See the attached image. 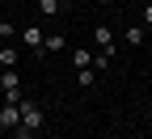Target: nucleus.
Here are the masks:
<instances>
[{
    "instance_id": "dca6fc26",
    "label": "nucleus",
    "mask_w": 152,
    "mask_h": 139,
    "mask_svg": "<svg viewBox=\"0 0 152 139\" xmlns=\"http://www.w3.org/2000/svg\"><path fill=\"white\" fill-rule=\"evenodd\" d=\"M97 4H106V9H114V0H97Z\"/></svg>"
},
{
    "instance_id": "ddd939ff",
    "label": "nucleus",
    "mask_w": 152,
    "mask_h": 139,
    "mask_svg": "<svg viewBox=\"0 0 152 139\" xmlns=\"http://www.w3.org/2000/svg\"><path fill=\"white\" fill-rule=\"evenodd\" d=\"M110 59H114V51H97L93 55V68H110Z\"/></svg>"
},
{
    "instance_id": "1a4fd4ad",
    "label": "nucleus",
    "mask_w": 152,
    "mask_h": 139,
    "mask_svg": "<svg viewBox=\"0 0 152 139\" xmlns=\"http://www.w3.org/2000/svg\"><path fill=\"white\" fill-rule=\"evenodd\" d=\"M93 80H97V68H76V84L80 89H93Z\"/></svg>"
},
{
    "instance_id": "6e6552de",
    "label": "nucleus",
    "mask_w": 152,
    "mask_h": 139,
    "mask_svg": "<svg viewBox=\"0 0 152 139\" xmlns=\"http://www.w3.org/2000/svg\"><path fill=\"white\" fill-rule=\"evenodd\" d=\"M38 9H42V17H59L64 13V0H34Z\"/></svg>"
},
{
    "instance_id": "f03ea898",
    "label": "nucleus",
    "mask_w": 152,
    "mask_h": 139,
    "mask_svg": "<svg viewBox=\"0 0 152 139\" xmlns=\"http://www.w3.org/2000/svg\"><path fill=\"white\" fill-rule=\"evenodd\" d=\"M13 127H21V106L4 101V106H0V131H13Z\"/></svg>"
},
{
    "instance_id": "f257e3e1",
    "label": "nucleus",
    "mask_w": 152,
    "mask_h": 139,
    "mask_svg": "<svg viewBox=\"0 0 152 139\" xmlns=\"http://www.w3.org/2000/svg\"><path fill=\"white\" fill-rule=\"evenodd\" d=\"M17 38H21V47H26V51H34V55H42V42H47V34H42V25H21V30H17Z\"/></svg>"
},
{
    "instance_id": "f8f14e48",
    "label": "nucleus",
    "mask_w": 152,
    "mask_h": 139,
    "mask_svg": "<svg viewBox=\"0 0 152 139\" xmlns=\"http://www.w3.org/2000/svg\"><path fill=\"white\" fill-rule=\"evenodd\" d=\"M13 38H17V25L13 21H0V42H13Z\"/></svg>"
},
{
    "instance_id": "2eb2a0df",
    "label": "nucleus",
    "mask_w": 152,
    "mask_h": 139,
    "mask_svg": "<svg viewBox=\"0 0 152 139\" xmlns=\"http://www.w3.org/2000/svg\"><path fill=\"white\" fill-rule=\"evenodd\" d=\"M144 25H152V4H144Z\"/></svg>"
},
{
    "instance_id": "0eeeda50",
    "label": "nucleus",
    "mask_w": 152,
    "mask_h": 139,
    "mask_svg": "<svg viewBox=\"0 0 152 139\" xmlns=\"http://www.w3.org/2000/svg\"><path fill=\"white\" fill-rule=\"evenodd\" d=\"M64 47H68V38H64V34H47V42H42V51H47V55H59Z\"/></svg>"
},
{
    "instance_id": "4468645a",
    "label": "nucleus",
    "mask_w": 152,
    "mask_h": 139,
    "mask_svg": "<svg viewBox=\"0 0 152 139\" xmlns=\"http://www.w3.org/2000/svg\"><path fill=\"white\" fill-rule=\"evenodd\" d=\"M9 135H13V139H34V131H30V127H13Z\"/></svg>"
},
{
    "instance_id": "423d86ee",
    "label": "nucleus",
    "mask_w": 152,
    "mask_h": 139,
    "mask_svg": "<svg viewBox=\"0 0 152 139\" xmlns=\"http://www.w3.org/2000/svg\"><path fill=\"white\" fill-rule=\"evenodd\" d=\"M17 59H21V51L13 42H0V68H17Z\"/></svg>"
},
{
    "instance_id": "9d476101",
    "label": "nucleus",
    "mask_w": 152,
    "mask_h": 139,
    "mask_svg": "<svg viewBox=\"0 0 152 139\" xmlns=\"http://www.w3.org/2000/svg\"><path fill=\"white\" fill-rule=\"evenodd\" d=\"M123 42H127V47H140V42H144V25H127V30H123Z\"/></svg>"
},
{
    "instance_id": "7ed1b4c3",
    "label": "nucleus",
    "mask_w": 152,
    "mask_h": 139,
    "mask_svg": "<svg viewBox=\"0 0 152 139\" xmlns=\"http://www.w3.org/2000/svg\"><path fill=\"white\" fill-rule=\"evenodd\" d=\"M21 127H30V131L42 127V110H38L34 101H26V97H21Z\"/></svg>"
},
{
    "instance_id": "9b49d317",
    "label": "nucleus",
    "mask_w": 152,
    "mask_h": 139,
    "mask_svg": "<svg viewBox=\"0 0 152 139\" xmlns=\"http://www.w3.org/2000/svg\"><path fill=\"white\" fill-rule=\"evenodd\" d=\"M72 63H76V68H93V51H85V47H76V55H72Z\"/></svg>"
},
{
    "instance_id": "20e7f679",
    "label": "nucleus",
    "mask_w": 152,
    "mask_h": 139,
    "mask_svg": "<svg viewBox=\"0 0 152 139\" xmlns=\"http://www.w3.org/2000/svg\"><path fill=\"white\" fill-rule=\"evenodd\" d=\"M0 89H4V93H21V72L4 68V72H0Z\"/></svg>"
},
{
    "instance_id": "39448f33",
    "label": "nucleus",
    "mask_w": 152,
    "mask_h": 139,
    "mask_svg": "<svg viewBox=\"0 0 152 139\" xmlns=\"http://www.w3.org/2000/svg\"><path fill=\"white\" fill-rule=\"evenodd\" d=\"M93 47H97V51H114V34H110V25H93Z\"/></svg>"
}]
</instances>
